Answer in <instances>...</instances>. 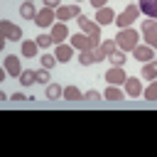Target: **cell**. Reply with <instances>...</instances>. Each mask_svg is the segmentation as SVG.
<instances>
[{
	"label": "cell",
	"instance_id": "cell-1",
	"mask_svg": "<svg viewBox=\"0 0 157 157\" xmlns=\"http://www.w3.org/2000/svg\"><path fill=\"white\" fill-rule=\"evenodd\" d=\"M137 29H132V27H128V29H120L118 32V37H115V44H118V49H123V52H132L135 47H137Z\"/></svg>",
	"mask_w": 157,
	"mask_h": 157
},
{
	"label": "cell",
	"instance_id": "cell-2",
	"mask_svg": "<svg viewBox=\"0 0 157 157\" xmlns=\"http://www.w3.org/2000/svg\"><path fill=\"white\" fill-rule=\"evenodd\" d=\"M71 47L78 49V52H88V49H96V47H98V39L88 37L86 32H76V34L71 37Z\"/></svg>",
	"mask_w": 157,
	"mask_h": 157
},
{
	"label": "cell",
	"instance_id": "cell-3",
	"mask_svg": "<svg viewBox=\"0 0 157 157\" xmlns=\"http://www.w3.org/2000/svg\"><path fill=\"white\" fill-rule=\"evenodd\" d=\"M137 15H140V7H137V5H128V7L118 15V20H115V22H118V27H120V29H128V27L137 20Z\"/></svg>",
	"mask_w": 157,
	"mask_h": 157
},
{
	"label": "cell",
	"instance_id": "cell-4",
	"mask_svg": "<svg viewBox=\"0 0 157 157\" xmlns=\"http://www.w3.org/2000/svg\"><path fill=\"white\" fill-rule=\"evenodd\" d=\"M142 37H145V42L152 47V49H157V22L155 20H142Z\"/></svg>",
	"mask_w": 157,
	"mask_h": 157
},
{
	"label": "cell",
	"instance_id": "cell-5",
	"mask_svg": "<svg viewBox=\"0 0 157 157\" xmlns=\"http://www.w3.org/2000/svg\"><path fill=\"white\" fill-rule=\"evenodd\" d=\"M54 20H56V12H54V7H42L32 22H34L37 27H52V25H54Z\"/></svg>",
	"mask_w": 157,
	"mask_h": 157
},
{
	"label": "cell",
	"instance_id": "cell-6",
	"mask_svg": "<svg viewBox=\"0 0 157 157\" xmlns=\"http://www.w3.org/2000/svg\"><path fill=\"white\" fill-rule=\"evenodd\" d=\"M78 27H81V32H86L88 37L101 39V25H98V22H91L86 15H81V17H78Z\"/></svg>",
	"mask_w": 157,
	"mask_h": 157
},
{
	"label": "cell",
	"instance_id": "cell-7",
	"mask_svg": "<svg viewBox=\"0 0 157 157\" xmlns=\"http://www.w3.org/2000/svg\"><path fill=\"white\" fill-rule=\"evenodd\" d=\"M0 32H2V37H5V39H12V42H20V39H22V29H20L17 25L7 22V20H2V22H0Z\"/></svg>",
	"mask_w": 157,
	"mask_h": 157
},
{
	"label": "cell",
	"instance_id": "cell-8",
	"mask_svg": "<svg viewBox=\"0 0 157 157\" xmlns=\"http://www.w3.org/2000/svg\"><path fill=\"white\" fill-rule=\"evenodd\" d=\"M125 78H128V74L123 71V66H110L105 71V81L110 86H120V83H125Z\"/></svg>",
	"mask_w": 157,
	"mask_h": 157
},
{
	"label": "cell",
	"instance_id": "cell-9",
	"mask_svg": "<svg viewBox=\"0 0 157 157\" xmlns=\"http://www.w3.org/2000/svg\"><path fill=\"white\" fill-rule=\"evenodd\" d=\"M5 71H7V76H15V78H20V74L25 71V69L20 66V56H15V54H7V56H5Z\"/></svg>",
	"mask_w": 157,
	"mask_h": 157
},
{
	"label": "cell",
	"instance_id": "cell-10",
	"mask_svg": "<svg viewBox=\"0 0 157 157\" xmlns=\"http://www.w3.org/2000/svg\"><path fill=\"white\" fill-rule=\"evenodd\" d=\"M71 17H81V7L78 5H61L56 10V20H71Z\"/></svg>",
	"mask_w": 157,
	"mask_h": 157
},
{
	"label": "cell",
	"instance_id": "cell-11",
	"mask_svg": "<svg viewBox=\"0 0 157 157\" xmlns=\"http://www.w3.org/2000/svg\"><path fill=\"white\" fill-rule=\"evenodd\" d=\"M132 56L137 59V61H142V64H147V61H152L155 59V49L147 44V47H142V44H137L135 49H132Z\"/></svg>",
	"mask_w": 157,
	"mask_h": 157
},
{
	"label": "cell",
	"instance_id": "cell-12",
	"mask_svg": "<svg viewBox=\"0 0 157 157\" xmlns=\"http://www.w3.org/2000/svg\"><path fill=\"white\" fill-rule=\"evenodd\" d=\"M66 37H69V27L64 22H54L52 25V39H54V44H61Z\"/></svg>",
	"mask_w": 157,
	"mask_h": 157
},
{
	"label": "cell",
	"instance_id": "cell-13",
	"mask_svg": "<svg viewBox=\"0 0 157 157\" xmlns=\"http://www.w3.org/2000/svg\"><path fill=\"white\" fill-rule=\"evenodd\" d=\"M113 49H118V44H115V39H105L103 44H98V47H96V54H98V61H103V59H108Z\"/></svg>",
	"mask_w": 157,
	"mask_h": 157
},
{
	"label": "cell",
	"instance_id": "cell-14",
	"mask_svg": "<svg viewBox=\"0 0 157 157\" xmlns=\"http://www.w3.org/2000/svg\"><path fill=\"white\" fill-rule=\"evenodd\" d=\"M137 7H140V12L147 15L150 20H157V0H140Z\"/></svg>",
	"mask_w": 157,
	"mask_h": 157
},
{
	"label": "cell",
	"instance_id": "cell-15",
	"mask_svg": "<svg viewBox=\"0 0 157 157\" xmlns=\"http://www.w3.org/2000/svg\"><path fill=\"white\" fill-rule=\"evenodd\" d=\"M96 20H98V25H110V22H115V12L110 7H98L96 10Z\"/></svg>",
	"mask_w": 157,
	"mask_h": 157
},
{
	"label": "cell",
	"instance_id": "cell-16",
	"mask_svg": "<svg viewBox=\"0 0 157 157\" xmlns=\"http://www.w3.org/2000/svg\"><path fill=\"white\" fill-rule=\"evenodd\" d=\"M125 93L132 96V98H137V96L142 93V83H140V78H125Z\"/></svg>",
	"mask_w": 157,
	"mask_h": 157
},
{
	"label": "cell",
	"instance_id": "cell-17",
	"mask_svg": "<svg viewBox=\"0 0 157 157\" xmlns=\"http://www.w3.org/2000/svg\"><path fill=\"white\" fill-rule=\"evenodd\" d=\"M71 54H74V47H71V44H56V54H54V56H56L61 64H64V61H69V59H71Z\"/></svg>",
	"mask_w": 157,
	"mask_h": 157
},
{
	"label": "cell",
	"instance_id": "cell-18",
	"mask_svg": "<svg viewBox=\"0 0 157 157\" xmlns=\"http://www.w3.org/2000/svg\"><path fill=\"white\" fill-rule=\"evenodd\" d=\"M37 49H39V44H37V39H27V42H22V56H27V59H32V56L37 54Z\"/></svg>",
	"mask_w": 157,
	"mask_h": 157
},
{
	"label": "cell",
	"instance_id": "cell-19",
	"mask_svg": "<svg viewBox=\"0 0 157 157\" xmlns=\"http://www.w3.org/2000/svg\"><path fill=\"white\" fill-rule=\"evenodd\" d=\"M103 98H108V101H123L125 93H123L118 86H110V83H108V88L103 91Z\"/></svg>",
	"mask_w": 157,
	"mask_h": 157
},
{
	"label": "cell",
	"instance_id": "cell-20",
	"mask_svg": "<svg viewBox=\"0 0 157 157\" xmlns=\"http://www.w3.org/2000/svg\"><path fill=\"white\" fill-rule=\"evenodd\" d=\"M20 15H22L25 20H34V17H37V10H34V2H29V0H25V2H22V7H20Z\"/></svg>",
	"mask_w": 157,
	"mask_h": 157
},
{
	"label": "cell",
	"instance_id": "cell-21",
	"mask_svg": "<svg viewBox=\"0 0 157 157\" xmlns=\"http://www.w3.org/2000/svg\"><path fill=\"white\" fill-rule=\"evenodd\" d=\"M78 61H81L83 66H91V64H96V61H98V54H96V49H88V52H81V56H78Z\"/></svg>",
	"mask_w": 157,
	"mask_h": 157
},
{
	"label": "cell",
	"instance_id": "cell-22",
	"mask_svg": "<svg viewBox=\"0 0 157 157\" xmlns=\"http://www.w3.org/2000/svg\"><path fill=\"white\" fill-rule=\"evenodd\" d=\"M108 61H110L113 66H123L128 59H125V52H123V49H113V52H110V56H108Z\"/></svg>",
	"mask_w": 157,
	"mask_h": 157
},
{
	"label": "cell",
	"instance_id": "cell-23",
	"mask_svg": "<svg viewBox=\"0 0 157 157\" xmlns=\"http://www.w3.org/2000/svg\"><path fill=\"white\" fill-rule=\"evenodd\" d=\"M64 98L66 101H81L83 93L78 91V86H64Z\"/></svg>",
	"mask_w": 157,
	"mask_h": 157
},
{
	"label": "cell",
	"instance_id": "cell-24",
	"mask_svg": "<svg viewBox=\"0 0 157 157\" xmlns=\"http://www.w3.org/2000/svg\"><path fill=\"white\" fill-rule=\"evenodd\" d=\"M142 78H152V81L157 78V61H155V59L142 66Z\"/></svg>",
	"mask_w": 157,
	"mask_h": 157
},
{
	"label": "cell",
	"instance_id": "cell-25",
	"mask_svg": "<svg viewBox=\"0 0 157 157\" xmlns=\"http://www.w3.org/2000/svg\"><path fill=\"white\" fill-rule=\"evenodd\" d=\"M20 83H22V86H32V83H37V71L25 69V71L20 74Z\"/></svg>",
	"mask_w": 157,
	"mask_h": 157
},
{
	"label": "cell",
	"instance_id": "cell-26",
	"mask_svg": "<svg viewBox=\"0 0 157 157\" xmlns=\"http://www.w3.org/2000/svg\"><path fill=\"white\" fill-rule=\"evenodd\" d=\"M64 96V88L59 83H47V98H59Z\"/></svg>",
	"mask_w": 157,
	"mask_h": 157
},
{
	"label": "cell",
	"instance_id": "cell-27",
	"mask_svg": "<svg viewBox=\"0 0 157 157\" xmlns=\"http://www.w3.org/2000/svg\"><path fill=\"white\" fill-rule=\"evenodd\" d=\"M142 93H145V98H147V101H157V81H152Z\"/></svg>",
	"mask_w": 157,
	"mask_h": 157
},
{
	"label": "cell",
	"instance_id": "cell-28",
	"mask_svg": "<svg viewBox=\"0 0 157 157\" xmlns=\"http://www.w3.org/2000/svg\"><path fill=\"white\" fill-rule=\"evenodd\" d=\"M37 44H39L42 49H47V47L54 44V39H52V34H39V37H37Z\"/></svg>",
	"mask_w": 157,
	"mask_h": 157
},
{
	"label": "cell",
	"instance_id": "cell-29",
	"mask_svg": "<svg viewBox=\"0 0 157 157\" xmlns=\"http://www.w3.org/2000/svg\"><path fill=\"white\" fill-rule=\"evenodd\" d=\"M56 61H59V59H56L54 54H44V56H42V66H44V69H52Z\"/></svg>",
	"mask_w": 157,
	"mask_h": 157
},
{
	"label": "cell",
	"instance_id": "cell-30",
	"mask_svg": "<svg viewBox=\"0 0 157 157\" xmlns=\"http://www.w3.org/2000/svg\"><path fill=\"white\" fill-rule=\"evenodd\" d=\"M37 81H39V83H49V69L42 66V69L37 71Z\"/></svg>",
	"mask_w": 157,
	"mask_h": 157
},
{
	"label": "cell",
	"instance_id": "cell-31",
	"mask_svg": "<svg viewBox=\"0 0 157 157\" xmlns=\"http://www.w3.org/2000/svg\"><path fill=\"white\" fill-rule=\"evenodd\" d=\"M83 98L86 101H96V98H101V93L98 91H88V93H83Z\"/></svg>",
	"mask_w": 157,
	"mask_h": 157
},
{
	"label": "cell",
	"instance_id": "cell-32",
	"mask_svg": "<svg viewBox=\"0 0 157 157\" xmlns=\"http://www.w3.org/2000/svg\"><path fill=\"white\" fill-rule=\"evenodd\" d=\"M10 98H12V101H27L29 96H25V93H20V91H17V93H12Z\"/></svg>",
	"mask_w": 157,
	"mask_h": 157
},
{
	"label": "cell",
	"instance_id": "cell-33",
	"mask_svg": "<svg viewBox=\"0 0 157 157\" xmlns=\"http://www.w3.org/2000/svg\"><path fill=\"white\" fill-rule=\"evenodd\" d=\"M91 5L98 10V7H105V0H91Z\"/></svg>",
	"mask_w": 157,
	"mask_h": 157
},
{
	"label": "cell",
	"instance_id": "cell-34",
	"mask_svg": "<svg viewBox=\"0 0 157 157\" xmlns=\"http://www.w3.org/2000/svg\"><path fill=\"white\" fill-rule=\"evenodd\" d=\"M44 2H47V7H61L59 0H44Z\"/></svg>",
	"mask_w": 157,
	"mask_h": 157
},
{
	"label": "cell",
	"instance_id": "cell-35",
	"mask_svg": "<svg viewBox=\"0 0 157 157\" xmlns=\"http://www.w3.org/2000/svg\"><path fill=\"white\" fill-rule=\"evenodd\" d=\"M29 2H32V0H29Z\"/></svg>",
	"mask_w": 157,
	"mask_h": 157
},
{
	"label": "cell",
	"instance_id": "cell-36",
	"mask_svg": "<svg viewBox=\"0 0 157 157\" xmlns=\"http://www.w3.org/2000/svg\"><path fill=\"white\" fill-rule=\"evenodd\" d=\"M155 22H157V20H155Z\"/></svg>",
	"mask_w": 157,
	"mask_h": 157
}]
</instances>
